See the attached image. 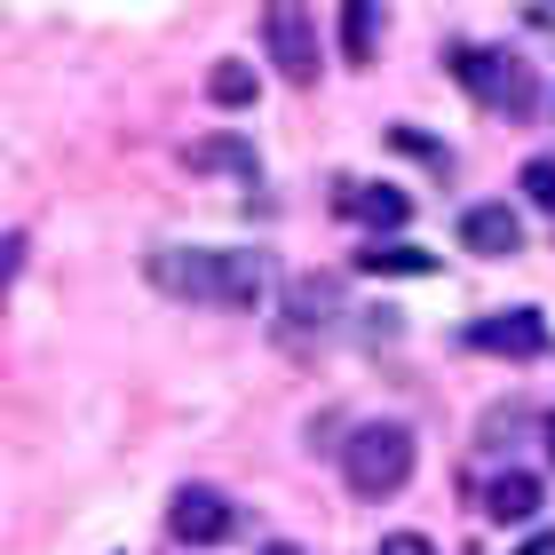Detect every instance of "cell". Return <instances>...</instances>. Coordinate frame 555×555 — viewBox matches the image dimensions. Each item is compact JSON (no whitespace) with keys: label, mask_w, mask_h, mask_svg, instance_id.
<instances>
[{"label":"cell","mask_w":555,"mask_h":555,"mask_svg":"<svg viewBox=\"0 0 555 555\" xmlns=\"http://www.w3.org/2000/svg\"><path fill=\"white\" fill-rule=\"evenodd\" d=\"M143 270L159 294L198 301V310H262L278 286V262L262 246H159Z\"/></svg>","instance_id":"1"},{"label":"cell","mask_w":555,"mask_h":555,"mask_svg":"<svg viewBox=\"0 0 555 555\" xmlns=\"http://www.w3.org/2000/svg\"><path fill=\"white\" fill-rule=\"evenodd\" d=\"M341 485L358 492V500H397L413 485V428L405 421H365V428H349V444H341Z\"/></svg>","instance_id":"2"},{"label":"cell","mask_w":555,"mask_h":555,"mask_svg":"<svg viewBox=\"0 0 555 555\" xmlns=\"http://www.w3.org/2000/svg\"><path fill=\"white\" fill-rule=\"evenodd\" d=\"M452 72L468 80V95L485 112H508V119H532V64L508 56V48H452Z\"/></svg>","instance_id":"3"},{"label":"cell","mask_w":555,"mask_h":555,"mask_svg":"<svg viewBox=\"0 0 555 555\" xmlns=\"http://www.w3.org/2000/svg\"><path fill=\"white\" fill-rule=\"evenodd\" d=\"M262 48H270L278 80L318 88V16L301 0H262Z\"/></svg>","instance_id":"4"},{"label":"cell","mask_w":555,"mask_h":555,"mask_svg":"<svg viewBox=\"0 0 555 555\" xmlns=\"http://www.w3.org/2000/svg\"><path fill=\"white\" fill-rule=\"evenodd\" d=\"M167 532L183 547H222L238 532V516H231V500H222L215 485H183V492H175V508H167Z\"/></svg>","instance_id":"5"},{"label":"cell","mask_w":555,"mask_h":555,"mask_svg":"<svg viewBox=\"0 0 555 555\" xmlns=\"http://www.w3.org/2000/svg\"><path fill=\"white\" fill-rule=\"evenodd\" d=\"M468 349H492V358H540L547 349V318L540 310H500L468 325Z\"/></svg>","instance_id":"6"},{"label":"cell","mask_w":555,"mask_h":555,"mask_svg":"<svg viewBox=\"0 0 555 555\" xmlns=\"http://www.w3.org/2000/svg\"><path fill=\"white\" fill-rule=\"evenodd\" d=\"M461 246H468V255H516V246H524V222L508 215V207H500V198H485V207H468L461 215Z\"/></svg>","instance_id":"7"},{"label":"cell","mask_w":555,"mask_h":555,"mask_svg":"<svg viewBox=\"0 0 555 555\" xmlns=\"http://www.w3.org/2000/svg\"><path fill=\"white\" fill-rule=\"evenodd\" d=\"M540 500H547V485H540L532 468H500L492 485H485V516H492V524H532Z\"/></svg>","instance_id":"8"},{"label":"cell","mask_w":555,"mask_h":555,"mask_svg":"<svg viewBox=\"0 0 555 555\" xmlns=\"http://www.w3.org/2000/svg\"><path fill=\"white\" fill-rule=\"evenodd\" d=\"M341 198H349L358 222H373V231H405V222H413V198L397 183H365V191H341Z\"/></svg>","instance_id":"9"},{"label":"cell","mask_w":555,"mask_h":555,"mask_svg":"<svg viewBox=\"0 0 555 555\" xmlns=\"http://www.w3.org/2000/svg\"><path fill=\"white\" fill-rule=\"evenodd\" d=\"M334 310H341L334 278H294V294H286V334H301V325H325Z\"/></svg>","instance_id":"10"},{"label":"cell","mask_w":555,"mask_h":555,"mask_svg":"<svg viewBox=\"0 0 555 555\" xmlns=\"http://www.w3.org/2000/svg\"><path fill=\"white\" fill-rule=\"evenodd\" d=\"M183 159L198 175H255V143H238V135H198Z\"/></svg>","instance_id":"11"},{"label":"cell","mask_w":555,"mask_h":555,"mask_svg":"<svg viewBox=\"0 0 555 555\" xmlns=\"http://www.w3.org/2000/svg\"><path fill=\"white\" fill-rule=\"evenodd\" d=\"M373 48H382V9L373 0H341V56L373 64Z\"/></svg>","instance_id":"12"},{"label":"cell","mask_w":555,"mask_h":555,"mask_svg":"<svg viewBox=\"0 0 555 555\" xmlns=\"http://www.w3.org/2000/svg\"><path fill=\"white\" fill-rule=\"evenodd\" d=\"M207 95H215L222 112H246V104H255V64H246V56H222V64L207 72Z\"/></svg>","instance_id":"13"},{"label":"cell","mask_w":555,"mask_h":555,"mask_svg":"<svg viewBox=\"0 0 555 555\" xmlns=\"http://www.w3.org/2000/svg\"><path fill=\"white\" fill-rule=\"evenodd\" d=\"M358 270H373V278H428L437 255H421V246H365Z\"/></svg>","instance_id":"14"},{"label":"cell","mask_w":555,"mask_h":555,"mask_svg":"<svg viewBox=\"0 0 555 555\" xmlns=\"http://www.w3.org/2000/svg\"><path fill=\"white\" fill-rule=\"evenodd\" d=\"M524 198L555 215V159H524Z\"/></svg>","instance_id":"15"},{"label":"cell","mask_w":555,"mask_h":555,"mask_svg":"<svg viewBox=\"0 0 555 555\" xmlns=\"http://www.w3.org/2000/svg\"><path fill=\"white\" fill-rule=\"evenodd\" d=\"M389 143H397V151H413V159H428V167H437V175L452 167V151H444V143H428L421 128H389Z\"/></svg>","instance_id":"16"},{"label":"cell","mask_w":555,"mask_h":555,"mask_svg":"<svg viewBox=\"0 0 555 555\" xmlns=\"http://www.w3.org/2000/svg\"><path fill=\"white\" fill-rule=\"evenodd\" d=\"M382 555H437V547H428V532H389Z\"/></svg>","instance_id":"17"},{"label":"cell","mask_w":555,"mask_h":555,"mask_svg":"<svg viewBox=\"0 0 555 555\" xmlns=\"http://www.w3.org/2000/svg\"><path fill=\"white\" fill-rule=\"evenodd\" d=\"M516 555H555V532H532V540H524Z\"/></svg>","instance_id":"18"},{"label":"cell","mask_w":555,"mask_h":555,"mask_svg":"<svg viewBox=\"0 0 555 555\" xmlns=\"http://www.w3.org/2000/svg\"><path fill=\"white\" fill-rule=\"evenodd\" d=\"M262 555H301V547H294V540H270V547H262Z\"/></svg>","instance_id":"19"},{"label":"cell","mask_w":555,"mask_h":555,"mask_svg":"<svg viewBox=\"0 0 555 555\" xmlns=\"http://www.w3.org/2000/svg\"><path fill=\"white\" fill-rule=\"evenodd\" d=\"M547 452H555V421H547Z\"/></svg>","instance_id":"20"}]
</instances>
